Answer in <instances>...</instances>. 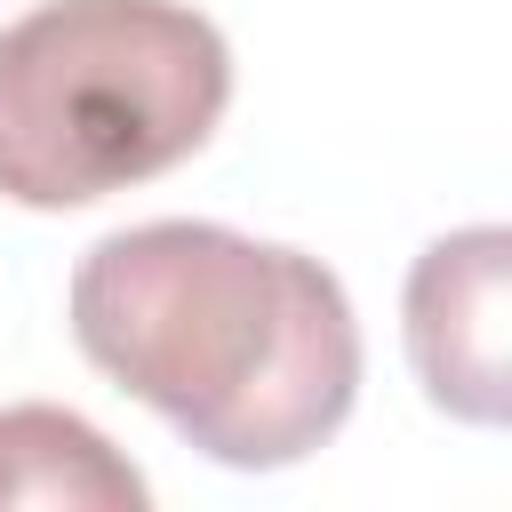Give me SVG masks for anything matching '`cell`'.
<instances>
[{
  "mask_svg": "<svg viewBox=\"0 0 512 512\" xmlns=\"http://www.w3.org/2000/svg\"><path fill=\"white\" fill-rule=\"evenodd\" d=\"M232 48L192 0H40L0 24V200L88 208L192 160Z\"/></svg>",
  "mask_w": 512,
  "mask_h": 512,
  "instance_id": "obj_2",
  "label": "cell"
},
{
  "mask_svg": "<svg viewBox=\"0 0 512 512\" xmlns=\"http://www.w3.org/2000/svg\"><path fill=\"white\" fill-rule=\"evenodd\" d=\"M72 344L232 472L304 464L360 400L344 280L200 216L104 232L72 272Z\"/></svg>",
  "mask_w": 512,
  "mask_h": 512,
  "instance_id": "obj_1",
  "label": "cell"
},
{
  "mask_svg": "<svg viewBox=\"0 0 512 512\" xmlns=\"http://www.w3.org/2000/svg\"><path fill=\"white\" fill-rule=\"evenodd\" d=\"M144 472L72 408H0V512H144Z\"/></svg>",
  "mask_w": 512,
  "mask_h": 512,
  "instance_id": "obj_4",
  "label": "cell"
},
{
  "mask_svg": "<svg viewBox=\"0 0 512 512\" xmlns=\"http://www.w3.org/2000/svg\"><path fill=\"white\" fill-rule=\"evenodd\" d=\"M504 312H512V232L504 224H464L432 240L408 272L400 296V336L408 368L432 408L456 424H504Z\"/></svg>",
  "mask_w": 512,
  "mask_h": 512,
  "instance_id": "obj_3",
  "label": "cell"
}]
</instances>
